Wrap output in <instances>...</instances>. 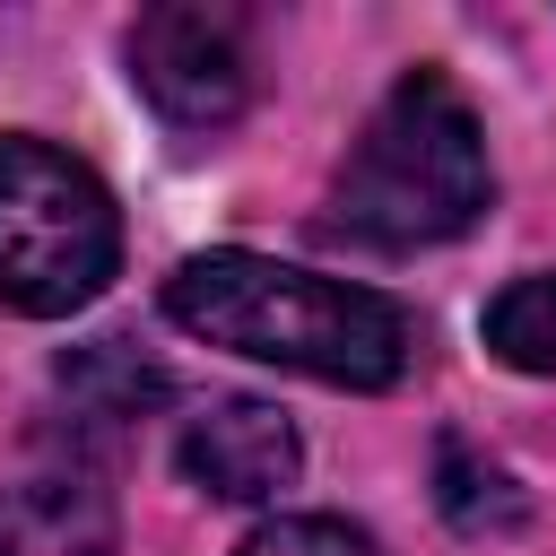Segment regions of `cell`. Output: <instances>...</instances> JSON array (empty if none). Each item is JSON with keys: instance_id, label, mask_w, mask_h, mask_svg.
<instances>
[{"instance_id": "6da1fadb", "label": "cell", "mask_w": 556, "mask_h": 556, "mask_svg": "<svg viewBox=\"0 0 556 556\" xmlns=\"http://www.w3.org/2000/svg\"><path fill=\"white\" fill-rule=\"evenodd\" d=\"M165 313L208 348H235L339 391H391L417 356V330L391 295L269 261V252H191L165 278Z\"/></svg>"}, {"instance_id": "7a4b0ae2", "label": "cell", "mask_w": 556, "mask_h": 556, "mask_svg": "<svg viewBox=\"0 0 556 556\" xmlns=\"http://www.w3.org/2000/svg\"><path fill=\"white\" fill-rule=\"evenodd\" d=\"M486 200H495V165H486L478 113L443 70H408L374 104L365 139L330 182V235L365 252H426L469 235Z\"/></svg>"}, {"instance_id": "3957f363", "label": "cell", "mask_w": 556, "mask_h": 556, "mask_svg": "<svg viewBox=\"0 0 556 556\" xmlns=\"http://www.w3.org/2000/svg\"><path fill=\"white\" fill-rule=\"evenodd\" d=\"M113 261H122L113 191L43 139H0V304L26 321H61L104 295Z\"/></svg>"}, {"instance_id": "277c9868", "label": "cell", "mask_w": 556, "mask_h": 556, "mask_svg": "<svg viewBox=\"0 0 556 556\" xmlns=\"http://www.w3.org/2000/svg\"><path fill=\"white\" fill-rule=\"evenodd\" d=\"M130 87L156 104L174 130H226L252 96V43L235 9L208 0H165L130 26Z\"/></svg>"}, {"instance_id": "5b68a950", "label": "cell", "mask_w": 556, "mask_h": 556, "mask_svg": "<svg viewBox=\"0 0 556 556\" xmlns=\"http://www.w3.org/2000/svg\"><path fill=\"white\" fill-rule=\"evenodd\" d=\"M295 469H304V443L269 400H217L182 426V478L226 504H269L295 486Z\"/></svg>"}, {"instance_id": "8992f818", "label": "cell", "mask_w": 556, "mask_h": 556, "mask_svg": "<svg viewBox=\"0 0 556 556\" xmlns=\"http://www.w3.org/2000/svg\"><path fill=\"white\" fill-rule=\"evenodd\" d=\"M0 556H122L104 486H87V478L0 486Z\"/></svg>"}, {"instance_id": "52a82bcc", "label": "cell", "mask_w": 556, "mask_h": 556, "mask_svg": "<svg viewBox=\"0 0 556 556\" xmlns=\"http://www.w3.org/2000/svg\"><path fill=\"white\" fill-rule=\"evenodd\" d=\"M61 391H70L78 408H96V417H139V408H156L174 382H165V365H148L130 339H96V348L61 356Z\"/></svg>"}, {"instance_id": "ba28073f", "label": "cell", "mask_w": 556, "mask_h": 556, "mask_svg": "<svg viewBox=\"0 0 556 556\" xmlns=\"http://www.w3.org/2000/svg\"><path fill=\"white\" fill-rule=\"evenodd\" d=\"M486 348H495L513 374H556V269L513 278V287L486 304Z\"/></svg>"}, {"instance_id": "9c48e42d", "label": "cell", "mask_w": 556, "mask_h": 556, "mask_svg": "<svg viewBox=\"0 0 556 556\" xmlns=\"http://www.w3.org/2000/svg\"><path fill=\"white\" fill-rule=\"evenodd\" d=\"M443 513H452L460 530H486V521L513 530V521H521V486H513L495 460H469V452L452 443V452H443Z\"/></svg>"}, {"instance_id": "30bf717a", "label": "cell", "mask_w": 556, "mask_h": 556, "mask_svg": "<svg viewBox=\"0 0 556 556\" xmlns=\"http://www.w3.org/2000/svg\"><path fill=\"white\" fill-rule=\"evenodd\" d=\"M235 556H382L365 530H348V521H321V513H287V521H269V530H252Z\"/></svg>"}]
</instances>
